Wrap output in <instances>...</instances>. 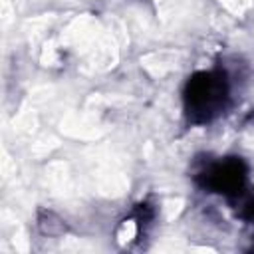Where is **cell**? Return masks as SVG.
Returning <instances> with one entry per match:
<instances>
[{"label":"cell","instance_id":"6da1fadb","mask_svg":"<svg viewBox=\"0 0 254 254\" xmlns=\"http://www.w3.org/2000/svg\"><path fill=\"white\" fill-rule=\"evenodd\" d=\"M226 99V81L220 73H200L189 81L187 103L189 113L210 119L218 113Z\"/></svg>","mask_w":254,"mask_h":254}]
</instances>
